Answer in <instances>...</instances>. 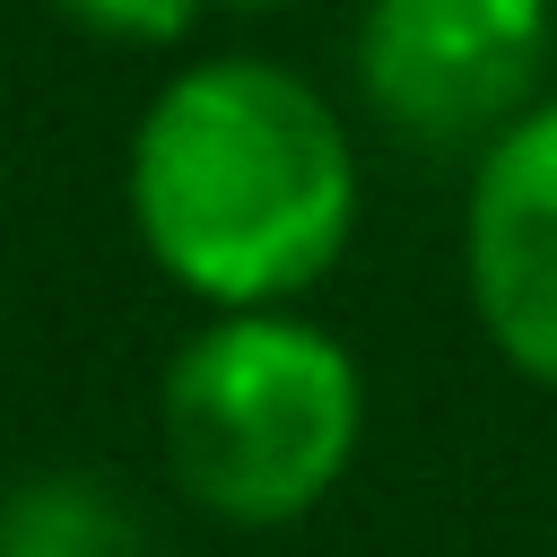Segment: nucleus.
I'll return each mask as SVG.
<instances>
[{
  "mask_svg": "<svg viewBox=\"0 0 557 557\" xmlns=\"http://www.w3.org/2000/svg\"><path fill=\"white\" fill-rule=\"evenodd\" d=\"M357 104L418 157H479L557 70V0H366L348 35Z\"/></svg>",
  "mask_w": 557,
  "mask_h": 557,
  "instance_id": "7ed1b4c3",
  "label": "nucleus"
},
{
  "mask_svg": "<svg viewBox=\"0 0 557 557\" xmlns=\"http://www.w3.org/2000/svg\"><path fill=\"white\" fill-rule=\"evenodd\" d=\"M461 287L479 339L557 392V96L531 104L461 183Z\"/></svg>",
  "mask_w": 557,
  "mask_h": 557,
  "instance_id": "20e7f679",
  "label": "nucleus"
},
{
  "mask_svg": "<svg viewBox=\"0 0 557 557\" xmlns=\"http://www.w3.org/2000/svg\"><path fill=\"white\" fill-rule=\"evenodd\" d=\"M61 26L113 44V52H174L218 0H44Z\"/></svg>",
  "mask_w": 557,
  "mask_h": 557,
  "instance_id": "423d86ee",
  "label": "nucleus"
},
{
  "mask_svg": "<svg viewBox=\"0 0 557 557\" xmlns=\"http://www.w3.org/2000/svg\"><path fill=\"white\" fill-rule=\"evenodd\" d=\"M218 9H252V17H270V9H313V0H218Z\"/></svg>",
  "mask_w": 557,
  "mask_h": 557,
  "instance_id": "0eeeda50",
  "label": "nucleus"
},
{
  "mask_svg": "<svg viewBox=\"0 0 557 557\" xmlns=\"http://www.w3.org/2000/svg\"><path fill=\"white\" fill-rule=\"evenodd\" d=\"M0 557H148V531L104 470H26L0 496Z\"/></svg>",
  "mask_w": 557,
  "mask_h": 557,
  "instance_id": "39448f33",
  "label": "nucleus"
},
{
  "mask_svg": "<svg viewBox=\"0 0 557 557\" xmlns=\"http://www.w3.org/2000/svg\"><path fill=\"white\" fill-rule=\"evenodd\" d=\"M366 453V366L305 305L200 313L157 374V461L226 531H287Z\"/></svg>",
  "mask_w": 557,
  "mask_h": 557,
  "instance_id": "f03ea898",
  "label": "nucleus"
},
{
  "mask_svg": "<svg viewBox=\"0 0 557 557\" xmlns=\"http://www.w3.org/2000/svg\"><path fill=\"white\" fill-rule=\"evenodd\" d=\"M122 209L148 270L200 313L305 305L357 244L366 157L296 61L200 52L139 104Z\"/></svg>",
  "mask_w": 557,
  "mask_h": 557,
  "instance_id": "f257e3e1",
  "label": "nucleus"
}]
</instances>
